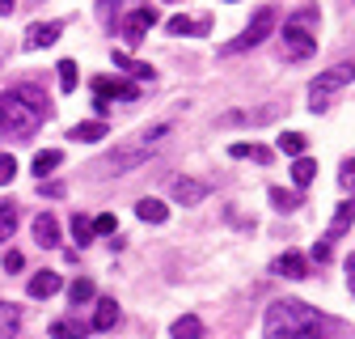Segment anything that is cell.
I'll list each match as a JSON object with an SVG mask.
<instances>
[{
  "instance_id": "cell-1",
  "label": "cell",
  "mask_w": 355,
  "mask_h": 339,
  "mask_svg": "<svg viewBox=\"0 0 355 339\" xmlns=\"http://www.w3.org/2000/svg\"><path fill=\"white\" fill-rule=\"evenodd\" d=\"M47 115L51 106L38 85H13L0 94V140H30Z\"/></svg>"
},
{
  "instance_id": "cell-2",
  "label": "cell",
  "mask_w": 355,
  "mask_h": 339,
  "mask_svg": "<svg viewBox=\"0 0 355 339\" xmlns=\"http://www.w3.org/2000/svg\"><path fill=\"white\" fill-rule=\"evenodd\" d=\"M334 322L326 314H318L313 306L296 301V297H284V301L266 306L262 318V335L266 339H330Z\"/></svg>"
},
{
  "instance_id": "cell-3",
  "label": "cell",
  "mask_w": 355,
  "mask_h": 339,
  "mask_svg": "<svg viewBox=\"0 0 355 339\" xmlns=\"http://www.w3.org/2000/svg\"><path fill=\"white\" fill-rule=\"evenodd\" d=\"M169 136V123H157V127H148V132H140L131 144H123V149H114L110 157H102L98 161V174H127V170H136V165H144L153 153H157V144Z\"/></svg>"
},
{
  "instance_id": "cell-4",
  "label": "cell",
  "mask_w": 355,
  "mask_h": 339,
  "mask_svg": "<svg viewBox=\"0 0 355 339\" xmlns=\"http://www.w3.org/2000/svg\"><path fill=\"white\" fill-rule=\"evenodd\" d=\"M309 22H313V9H304V13H296L288 26H284V60H292V64H300V60H309L318 51V34L309 30Z\"/></svg>"
},
{
  "instance_id": "cell-5",
  "label": "cell",
  "mask_w": 355,
  "mask_h": 339,
  "mask_svg": "<svg viewBox=\"0 0 355 339\" xmlns=\"http://www.w3.org/2000/svg\"><path fill=\"white\" fill-rule=\"evenodd\" d=\"M351 81H355V64H334V68H326L322 76H313V85H309V106H313V110H326V98L338 94L343 85H351Z\"/></svg>"
},
{
  "instance_id": "cell-6",
  "label": "cell",
  "mask_w": 355,
  "mask_h": 339,
  "mask_svg": "<svg viewBox=\"0 0 355 339\" xmlns=\"http://www.w3.org/2000/svg\"><path fill=\"white\" fill-rule=\"evenodd\" d=\"M266 34H275V9H271V5H262V9L250 17L245 34H241L237 42H229V47H225V56H237V51H245V47H258V42H262Z\"/></svg>"
},
{
  "instance_id": "cell-7",
  "label": "cell",
  "mask_w": 355,
  "mask_h": 339,
  "mask_svg": "<svg viewBox=\"0 0 355 339\" xmlns=\"http://www.w3.org/2000/svg\"><path fill=\"white\" fill-rule=\"evenodd\" d=\"M153 26H157V9H148V5L136 9V13H127V22H123V42H127V47H140Z\"/></svg>"
},
{
  "instance_id": "cell-8",
  "label": "cell",
  "mask_w": 355,
  "mask_h": 339,
  "mask_svg": "<svg viewBox=\"0 0 355 339\" xmlns=\"http://www.w3.org/2000/svg\"><path fill=\"white\" fill-rule=\"evenodd\" d=\"M94 98L110 102V98H123V102H136L140 98V85H131L123 76H94Z\"/></svg>"
},
{
  "instance_id": "cell-9",
  "label": "cell",
  "mask_w": 355,
  "mask_h": 339,
  "mask_svg": "<svg viewBox=\"0 0 355 339\" xmlns=\"http://www.w3.org/2000/svg\"><path fill=\"white\" fill-rule=\"evenodd\" d=\"M169 195L182 204V208H195V204L207 199V183H199V179H173L169 183Z\"/></svg>"
},
{
  "instance_id": "cell-10",
  "label": "cell",
  "mask_w": 355,
  "mask_h": 339,
  "mask_svg": "<svg viewBox=\"0 0 355 339\" xmlns=\"http://www.w3.org/2000/svg\"><path fill=\"white\" fill-rule=\"evenodd\" d=\"M64 34V22H34L26 30V47L30 51H42V47H51V42Z\"/></svg>"
},
{
  "instance_id": "cell-11",
  "label": "cell",
  "mask_w": 355,
  "mask_h": 339,
  "mask_svg": "<svg viewBox=\"0 0 355 339\" xmlns=\"http://www.w3.org/2000/svg\"><path fill=\"white\" fill-rule=\"evenodd\" d=\"M60 288H64V280H60L55 272H34L30 284H26V292L34 297V301H47V297H55Z\"/></svg>"
},
{
  "instance_id": "cell-12",
  "label": "cell",
  "mask_w": 355,
  "mask_h": 339,
  "mask_svg": "<svg viewBox=\"0 0 355 339\" xmlns=\"http://www.w3.org/2000/svg\"><path fill=\"white\" fill-rule=\"evenodd\" d=\"M271 272L284 276V280H304L309 276V263H304V254H292L288 250V254H279V259L271 263Z\"/></svg>"
},
{
  "instance_id": "cell-13",
  "label": "cell",
  "mask_w": 355,
  "mask_h": 339,
  "mask_svg": "<svg viewBox=\"0 0 355 339\" xmlns=\"http://www.w3.org/2000/svg\"><path fill=\"white\" fill-rule=\"evenodd\" d=\"M34 242L38 246H60V221L51 212H38L34 217Z\"/></svg>"
},
{
  "instance_id": "cell-14",
  "label": "cell",
  "mask_w": 355,
  "mask_h": 339,
  "mask_svg": "<svg viewBox=\"0 0 355 339\" xmlns=\"http://www.w3.org/2000/svg\"><path fill=\"white\" fill-rule=\"evenodd\" d=\"M68 136H72L76 144H98V140H106V136H110V127H106L102 119H89V123H76Z\"/></svg>"
},
{
  "instance_id": "cell-15",
  "label": "cell",
  "mask_w": 355,
  "mask_h": 339,
  "mask_svg": "<svg viewBox=\"0 0 355 339\" xmlns=\"http://www.w3.org/2000/svg\"><path fill=\"white\" fill-rule=\"evenodd\" d=\"M351 221H355V199H347V204H338V212H334V221H330V229H326V242H334V238H343V233L351 229Z\"/></svg>"
},
{
  "instance_id": "cell-16",
  "label": "cell",
  "mask_w": 355,
  "mask_h": 339,
  "mask_svg": "<svg viewBox=\"0 0 355 339\" xmlns=\"http://www.w3.org/2000/svg\"><path fill=\"white\" fill-rule=\"evenodd\" d=\"M136 217H140L144 225H165V217H169V208H165L161 199H140V204H136Z\"/></svg>"
},
{
  "instance_id": "cell-17",
  "label": "cell",
  "mask_w": 355,
  "mask_h": 339,
  "mask_svg": "<svg viewBox=\"0 0 355 339\" xmlns=\"http://www.w3.org/2000/svg\"><path fill=\"white\" fill-rule=\"evenodd\" d=\"M119 322V306L114 297H98V314H94V331H110Z\"/></svg>"
},
{
  "instance_id": "cell-18",
  "label": "cell",
  "mask_w": 355,
  "mask_h": 339,
  "mask_svg": "<svg viewBox=\"0 0 355 339\" xmlns=\"http://www.w3.org/2000/svg\"><path fill=\"white\" fill-rule=\"evenodd\" d=\"M21 326V310L13 301H0V339H13Z\"/></svg>"
},
{
  "instance_id": "cell-19",
  "label": "cell",
  "mask_w": 355,
  "mask_h": 339,
  "mask_svg": "<svg viewBox=\"0 0 355 339\" xmlns=\"http://www.w3.org/2000/svg\"><path fill=\"white\" fill-rule=\"evenodd\" d=\"M169 335H173V339H203V322H199L195 314H182V318L169 326Z\"/></svg>"
},
{
  "instance_id": "cell-20",
  "label": "cell",
  "mask_w": 355,
  "mask_h": 339,
  "mask_svg": "<svg viewBox=\"0 0 355 339\" xmlns=\"http://www.w3.org/2000/svg\"><path fill=\"white\" fill-rule=\"evenodd\" d=\"M165 30H169V34H207L211 22H207V17H199V22H191V17H169Z\"/></svg>"
},
{
  "instance_id": "cell-21",
  "label": "cell",
  "mask_w": 355,
  "mask_h": 339,
  "mask_svg": "<svg viewBox=\"0 0 355 339\" xmlns=\"http://www.w3.org/2000/svg\"><path fill=\"white\" fill-rule=\"evenodd\" d=\"M114 68H127L136 81H153V64H144V60H131L127 51H114Z\"/></svg>"
},
{
  "instance_id": "cell-22",
  "label": "cell",
  "mask_w": 355,
  "mask_h": 339,
  "mask_svg": "<svg viewBox=\"0 0 355 339\" xmlns=\"http://www.w3.org/2000/svg\"><path fill=\"white\" fill-rule=\"evenodd\" d=\"M60 161H64V153H60V149H42V153H34V174L47 183V174H51Z\"/></svg>"
},
{
  "instance_id": "cell-23",
  "label": "cell",
  "mask_w": 355,
  "mask_h": 339,
  "mask_svg": "<svg viewBox=\"0 0 355 339\" xmlns=\"http://www.w3.org/2000/svg\"><path fill=\"white\" fill-rule=\"evenodd\" d=\"M313 179H318V161H313V157H296V161H292V183H296V187H309Z\"/></svg>"
},
{
  "instance_id": "cell-24",
  "label": "cell",
  "mask_w": 355,
  "mask_h": 339,
  "mask_svg": "<svg viewBox=\"0 0 355 339\" xmlns=\"http://www.w3.org/2000/svg\"><path fill=\"white\" fill-rule=\"evenodd\" d=\"M85 335H89V326L76 322V318H60V322H51V339H85Z\"/></svg>"
},
{
  "instance_id": "cell-25",
  "label": "cell",
  "mask_w": 355,
  "mask_h": 339,
  "mask_svg": "<svg viewBox=\"0 0 355 339\" xmlns=\"http://www.w3.org/2000/svg\"><path fill=\"white\" fill-rule=\"evenodd\" d=\"M229 157H254L258 165H266L275 153H271V149H262V144H245V140H237V144H229Z\"/></svg>"
},
{
  "instance_id": "cell-26",
  "label": "cell",
  "mask_w": 355,
  "mask_h": 339,
  "mask_svg": "<svg viewBox=\"0 0 355 339\" xmlns=\"http://www.w3.org/2000/svg\"><path fill=\"white\" fill-rule=\"evenodd\" d=\"M17 229V204L13 199H0V242H9Z\"/></svg>"
},
{
  "instance_id": "cell-27",
  "label": "cell",
  "mask_w": 355,
  "mask_h": 339,
  "mask_svg": "<svg viewBox=\"0 0 355 339\" xmlns=\"http://www.w3.org/2000/svg\"><path fill=\"white\" fill-rule=\"evenodd\" d=\"M275 144H279V153H288V157H304V149H309V140H304L300 132H284Z\"/></svg>"
},
{
  "instance_id": "cell-28",
  "label": "cell",
  "mask_w": 355,
  "mask_h": 339,
  "mask_svg": "<svg viewBox=\"0 0 355 339\" xmlns=\"http://www.w3.org/2000/svg\"><path fill=\"white\" fill-rule=\"evenodd\" d=\"M266 195H271V204H275L279 212H296V208H300V195H296V191H284V187H271V191H266Z\"/></svg>"
},
{
  "instance_id": "cell-29",
  "label": "cell",
  "mask_w": 355,
  "mask_h": 339,
  "mask_svg": "<svg viewBox=\"0 0 355 339\" xmlns=\"http://www.w3.org/2000/svg\"><path fill=\"white\" fill-rule=\"evenodd\" d=\"M68 297H72V306H80V301H94V280H72L68 284Z\"/></svg>"
},
{
  "instance_id": "cell-30",
  "label": "cell",
  "mask_w": 355,
  "mask_h": 339,
  "mask_svg": "<svg viewBox=\"0 0 355 339\" xmlns=\"http://www.w3.org/2000/svg\"><path fill=\"white\" fill-rule=\"evenodd\" d=\"M72 238H76V246H89V242H94V225H89L80 212L72 217Z\"/></svg>"
},
{
  "instance_id": "cell-31",
  "label": "cell",
  "mask_w": 355,
  "mask_h": 339,
  "mask_svg": "<svg viewBox=\"0 0 355 339\" xmlns=\"http://www.w3.org/2000/svg\"><path fill=\"white\" fill-rule=\"evenodd\" d=\"M55 68H60V90L72 94V90H76V64H72V60H60Z\"/></svg>"
},
{
  "instance_id": "cell-32",
  "label": "cell",
  "mask_w": 355,
  "mask_h": 339,
  "mask_svg": "<svg viewBox=\"0 0 355 339\" xmlns=\"http://www.w3.org/2000/svg\"><path fill=\"white\" fill-rule=\"evenodd\" d=\"M13 174H17L13 153H0V187H9V183H13Z\"/></svg>"
},
{
  "instance_id": "cell-33",
  "label": "cell",
  "mask_w": 355,
  "mask_h": 339,
  "mask_svg": "<svg viewBox=\"0 0 355 339\" xmlns=\"http://www.w3.org/2000/svg\"><path fill=\"white\" fill-rule=\"evenodd\" d=\"M89 225H94V233H114V229H119V221L110 217V212H102V217H98V221H89Z\"/></svg>"
},
{
  "instance_id": "cell-34",
  "label": "cell",
  "mask_w": 355,
  "mask_h": 339,
  "mask_svg": "<svg viewBox=\"0 0 355 339\" xmlns=\"http://www.w3.org/2000/svg\"><path fill=\"white\" fill-rule=\"evenodd\" d=\"M21 267H26V259H21V250H9V254H5V272L13 276V272H21Z\"/></svg>"
},
{
  "instance_id": "cell-35",
  "label": "cell",
  "mask_w": 355,
  "mask_h": 339,
  "mask_svg": "<svg viewBox=\"0 0 355 339\" xmlns=\"http://www.w3.org/2000/svg\"><path fill=\"white\" fill-rule=\"evenodd\" d=\"M338 183H343L347 191H355V161H347V165H343V174H338Z\"/></svg>"
},
{
  "instance_id": "cell-36",
  "label": "cell",
  "mask_w": 355,
  "mask_h": 339,
  "mask_svg": "<svg viewBox=\"0 0 355 339\" xmlns=\"http://www.w3.org/2000/svg\"><path fill=\"white\" fill-rule=\"evenodd\" d=\"M110 13H119V0H98V17L110 22Z\"/></svg>"
},
{
  "instance_id": "cell-37",
  "label": "cell",
  "mask_w": 355,
  "mask_h": 339,
  "mask_svg": "<svg viewBox=\"0 0 355 339\" xmlns=\"http://www.w3.org/2000/svg\"><path fill=\"white\" fill-rule=\"evenodd\" d=\"M313 259H318V263H326V259H330V242H326V238L313 246Z\"/></svg>"
},
{
  "instance_id": "cell-38",
  "label": "cell",
  "mask_w": 355,
  "mask_h": 339,
  "mask_svg": "<svg viewBox=\"0 0 355 339\" xmlns=\"http://www.w3.org/2000/svg\"><path fill=\"white\" fill-rule=\"evenodd\" d=\"M347 288H351V297H355V254L347 259Z\"/></svg>"
},
{
  "instance_id": "cell-39",
  "label": "cell",
  "mask_w": 355,
  "mask_h": 339,
  "mask_svg": "<svg viewBox=\"0 0 355 339\" xmlns=\"http://www.w3.org/2000/svg\"><path fill=\"white\" fill-rule=\"evenodd\" d=\"M13 5H17V0H0V13H13Z\"/></svg>"
}]
</instances>
